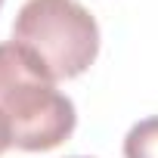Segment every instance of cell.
Returning a JSON list of instances; mask_svg holds the SVG:
<instances>
[{
	"label": "cell",
	"mask_w": 158,
	"mask_h": 158,
	"mask_svg": "<svg viewBox=\"0 0 158 158\" xmlns=\"http://www.w3.org/2000/svg\"><path fill=\"white\" fill-rule=\"evenodd\" d=\"M13 44L50 81H68L93 65L99 25L77 0H25L13 22Z\"/></svg>",
	"instance_id": "7a4b0ae2"
},
{
	"label": "cell",
	"mask_w": 158,
	"mask_h": 158,
	"mask_svg": "<svg viewBox=\"0 0 158 158\" xmlns=\"http://www.w3.org/2000/svg\"><path fill=\"white\" fill-rule=\"evenodd\" d=\"M0 6H3V0H0Z\"/></svg>",
	"instance_id": "5b68a950"
},
{
	"label": "cell",
	"mask_w": 158,
	"mask_h": 158,
	"mask_svg": "<svg viewBox=\"0 0 158 158\" xmlns=\"http://www.w3.org/2000/svg\"><path fill=\"white\" fill-rule=\"evenodd\" d=\"M0 112L10 121L13 146L22 152H50L77 124L74 102L13 40L0 44Z\"/></svg>",
	"instance_id": "6da1fadb"
},
{
	"label": "cell",
	"mask_w": 158,
	"mask_h": 158,
	"mask_svg": "<svg viewBox=\"0 0 158 158\" xmlns=\"http://www.w3.org/2000/svg\"><path fill=\"white\" fill-rule=\"evenodd\" d=\"M124 158H158V115L143 118L127 130Z\"/></svg>",
	"instance_id": "3957f363"
},
{
	"label": "cell",
	"mask_w": 158,
	"mask_h": 158,
	"mask_svg": "<svg viewBox=\"0 0 158 158\" xmlns=\"http://www.w3.org/2000/svg\"><path fill=\"white\" fill-rule=\"evenodd\" d=\"M77 158H81V155H77Z\"/></svg>",
	"instance_id": "8992f818"
},
{
	"label": "cell",
	"mask_w": 158,
	"mask_h": 158,
	"mask_svg": "<svg viewBox=\"0 0 158 158\" xmlns=\"http://www.w3.org/2000/svg\"><path fill=\"white\" fill-rule=\"evenodd\" d=\"M10 146H13V130H10V121L3 118V112H0V155H3Z\"/></svg>",
	"instance_id": "277c9868"
}]
</instances>
